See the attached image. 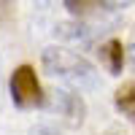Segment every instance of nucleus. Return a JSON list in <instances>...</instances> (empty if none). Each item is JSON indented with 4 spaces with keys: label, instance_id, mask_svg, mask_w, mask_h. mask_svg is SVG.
Segmentation results:
<instances>
[{
    "label": "nucleus",
    "instance_id": "5",
    "mask_svg": "<svg viewBox=\"0 0 135 135\" xmlns=\"http://www.w3.org/2000/svg\"><path fill=\"white\" fill-rule=\"evenodd\" d=\"M62 3L76 19H86V22H105L116 11L114 0H62Z\"/></svg>",
    "mask_w": 135,
    "mask_h": 135
},
{
    "label": "nucleus",
    "instance_id": "7",
    "mask_svg": "<svg viewBox=\"0 0 135 135\" xmlns=\"http://www.w3.org/2000/svg\"><path fill=\"white\" fill-rule=\"evenodd\" d=\"M114 103H116V108H119L124 116H130V119L135 122V81H127L124 86L116 89Z\"/></svg>",
    "mask_w": 135,
    "mask_h": 135
},
{
    "label": "nucleus",
    "instance_id": "2",
    "mask_svg": "<svg viewBox=\"0 0 135 135\" xmlns=\"http://www.w3.org/2000/svg\"><path fill=\"white\" fill-rule=\"evenodd\" d=\"M43 111L60 116L62 122H68L70 127H81L84 119H86V103L81 95L76 92H68V89H51V92L43 95Z\"/></svg>",
    "mask_w": 135,
    "mask_h": 135
},
{
    "label": "nucleus",
    "instance_id": "6",
    "mask_svg": "<svg viewBox=\"0 0 135 135\" xmlns=\"http://www.w3.org/2000/svg\"><path fill=\"white\" fill-rule=\"evenodd\" d=\"M100 60L105 62V68H108V73L111 76H119L122 73V65H124V60H127V49L122 46L119 41H105L103 46H100Z\"/></svg>",
    "mask_w": 135,
    "mask_h": 135
},
{
    "label": "nucleus",
    "instance_id": "4",
    "mask_svg": "<svg viewBox=\"0 0 135 135\" xmlns=\"http://www.w3.org/2000/svg\"><path fill=\"white\" fill-rule=\"evenodd\" d=\"M105 30V22H86V19H73V22H60L57 27H54V35L68 41V43H81V46H86V43L97 41Z\"/></svg>",
    "mask_w": 135,
    "mask_h": 135
},
{
    "label": "nucleus",
    "instance_id": "9",
    "mask_svg": "<svg viewBox=\"0 0 135 135\" xmlns=\"http://www.w3.org/2000/svg\"><path fill=\"white\" fill-rule=\"evenodd\" d=\"M127 62L135 68V43H130V46H127Z\"/></svg>",
    "mask_w": 135,
    "mask_h": 135
},
{
    "label": "nucleus",
    "instance_id": "8",
    "mask_svg": "<svg viewBox=\"0 0 135 135\" xmlns=\"http://www.w3.org/2000/svg\"><path fill=\"white\" fill-rule=\"evenodd\" d=\"M30 135H65V132L54 130V127H49V124H38V127H32V130H30Z\"/></svg>",
    "mask_w": 135,
    "mask_h": 135
},
{
    "label": "nucleus",
    "instance_id": "1",
    "mask_svg": "<svg viewBox=\"0 0 135 135\" xmlns=\"http://www.w3.org/2000/svg\"><path fill=\"white\" fill-rule=\"evenodd\" d=\"M43 70L54 78H62L65 84H70L76 89H95L97 86V68L81 57L78 51H70L65 46H49L41 54Z\"/></svg>",
    "mask_w": 135,
    "mask_h": 135
},
{
    "label": "nucleus",
    "instance_id": "3",
    "mask_svg": "<svg viewBox=\"0 0 135 135\" xmlns=\"http://www.w3.org/2000/svg\"><path fill=\"white\" fill-rule=\"evenodd\" d=\"M43 95H46V92L41 89L35 68L19 65L16 70L11 73V100H14L19 108H41Z\"/></svg>",
    "mask_w": 135,
    "mask_h": 135
}]
</instances>
